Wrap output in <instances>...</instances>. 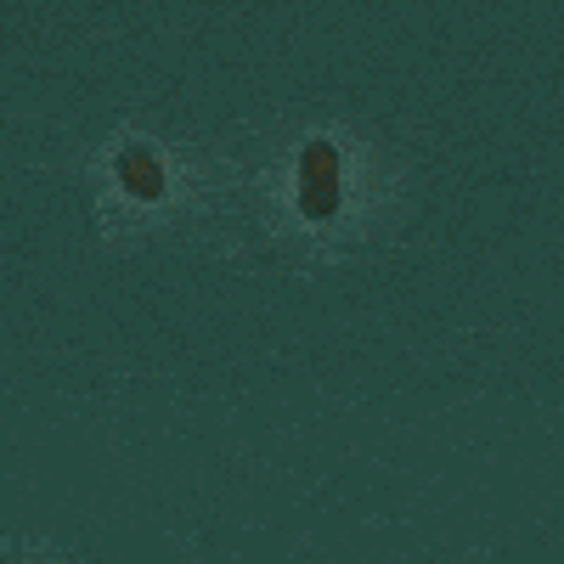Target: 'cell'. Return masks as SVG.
Returning <instances> with one entry per match:
<instances>
[{
    "mask_svg": "<svg viewBox=\"0 0 564 564\" xmlns=\"http://www.w3.org/2000/svg\"><path fill=\"white\" fill-rule=\"evenodd\" d=\"M300 209L311 220H327L339 209V153H334V141H305V153H300Z\"/></svg>",
    "mask_w": 564,
    "mask_h": 564,
    "instance_id": "cell-1",
    "label": "cell"
},
{
    "mask_svg": "<svg viewBox=\"0 0 564 564\" xmlns=\"http://www.w3.org/2000/svg\"><path fill=\"white\" fill-rule=\"evenodd\" d=\"M119 181H124V193H135V198H159V193H164V170L141 153V148L119 153Z\"/></svg>",
    "mask_w": 564,
    "mask_h": 564,
    "instance_id": "cell-2",
    "label": "cell"
}]
</instances>
